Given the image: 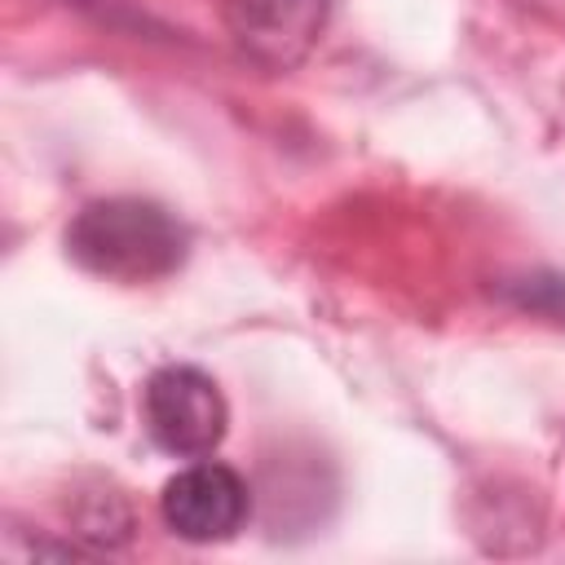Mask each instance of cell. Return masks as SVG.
Returning a JSON list of instances; mask_svg holds the SVG:
<instances>
[{
  "label": "cell",
  "instance_id": "6da1fadb",
  "mask_svg": "<svg viewBox=\"0 0 565 565\" xmlns=\"http://www.w3.org/2000/svg\"><path fill=\"white\" fill-rule=\"evenodd\" d=\"M66 252L79 269L106 282H154L185 260V230L146 199H102L88 203L71 230Z\"/></svg>",
  "mask_w": 565,
  "mask_h": 565
},
{
  "label": "cell",
  "instance_id": "7a4b0ae2",
  "mask_svg": "<svg viewBox=\"0 0 565 565\" xmlns=\"http://www.w3.org/2000/svg\"><path fill=\"white\" fill-rule=\"evenodd\" d=\"M141 415L150 437L181 459H203L221 446L230 411L221 388L199 366H163L146 380Z\"/></svg>",
  "mask_w": 565,
  "mask_h": 565
},
{
  "label": "cell",
  "instance_id": "3957f363",
  "mask_svg": "<svg viewBox=\"0 0 565 565\" xmlns=\"http://www.w3.org/2000/svg\"><path fill=\"white\" fill-rule=\"evenodd\" d=\"M327 13L331 0H225L234 44L269 71L296 66L318 44Z\"/></svg>",
  "mask_w": 565,
  "mask_h": 565
},
{
  "label": "cell",
  "instance_id": "277c9868",
  "mask_svg": "<svg viewBox=\"0 0 565 565\" xmlns=\"http://www.w3.org/2000/svg\"><path fill=\"white\" fill-rule=\"evenodd\" d=\"M163 521L190 543H221L247 521V486L225 463H194L163 486Z\"/></svg>",
  "mask_w": 565,
  "mask_h": 565
}]
</instances>
